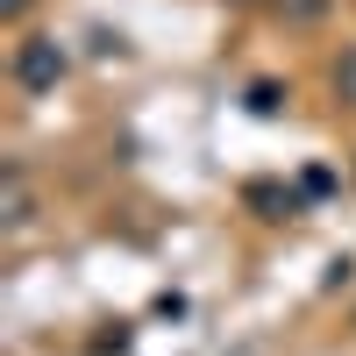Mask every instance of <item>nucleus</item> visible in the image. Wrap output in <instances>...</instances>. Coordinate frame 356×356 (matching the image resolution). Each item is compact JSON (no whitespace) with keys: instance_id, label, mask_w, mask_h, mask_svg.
Segmentation results:
<instances>
[{"instance_id":"nucleus-1","label":"nucleus","mask_w":356,"mask_h":356,"mask_svg":"<svg viewBox=\"0 0 356 356\" xmlns=\"http://www.w3.org/2000/svg\"><path fill=\"white\" fill-rule=\"evenodd\" d=\"M15 79L29 86V93H50V86L65 79V50H57V36H29L15 50Z\"/></svg>"},{"instance_id":"nucleus-2","label":"nucleus","mask_w":356,"mask_h":356,"mask_svg":"<svg viewBox=\"0 0 356 356\" xmlns=\"http://www.w3.org/2000/svg\"><path fill=\"white\" fill-rule=\"evenodd\" d=\"M250 107L257 114H278V86H250Z\"/></svg>"},{"instance_id":"nucleus-3","label":"nucleus","mask_w":356,"mask_h":356,"mask_svg":"<svg viewBox=\"0 0 356 356\" xmlns=\"http://www.w3.org/2000/svg\"><path fill=\"white\" fill-rule=\"evenodd\" d=\"M335 86H342V93H356V50H349L342 65H335Z\"/></svg>"},{"instance_id":"nucleus-4","label":"nucleus","mask_w":356,"mask_h":356,"mask_svg":"<svg viewBox=\"0 0 356 356\" xmlns=\"http://www.w3.org/2000/svg\"><path fill=\"white\" fill-rule=\"evenodd\" d=\"M22 8H29V0H8V22H15V15H22Z\"/></svg>"}]
</instances>
